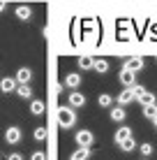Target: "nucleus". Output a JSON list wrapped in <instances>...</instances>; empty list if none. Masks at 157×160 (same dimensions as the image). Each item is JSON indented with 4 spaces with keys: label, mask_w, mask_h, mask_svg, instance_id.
<instances>
[{
    "label": "nucleus",
    "mask_w": 157,
    "mask_h": 160,
    "mask_svg": "<svg viewBox=\"0 0 157 160\" xmlns=\"http://www.w3.org/2000/svg\"><path fill=\"white\" fill-rule=\"evenodd\" d=\"M58 123H60V128H72L74 123H76V112H74L72 107H60L58 109Z\"/></svg>",
    "instance_id": "f257e3e1"
},
{
    "label": "nucleus",
    "mask_w": 157,
    "mask_h": 160,
    "mask_svg": "<svg viewBox=\"0 0 157 160\" xmlns=\"http://www.w3.org/2000/svg\"><path fill=\"white\" fill-rule=\"evenodd\" d=\"M32 137H35L37 142H44V139H46V128H44V125L35 128V132H32Z\"/></svg>",
    "instance_id": "4be33fe9"
},
{
    "label": "nucleus",
    "mask_w": 157,
    "mask_h": 160,
    "mask_svg": "<svg viewBox=\"0 0 157 160\" xmlns=\"http://www.w3.org/2000/svg\"><path fill=\"white\" fill-rule=\"evenodd\" d=\"M7 160H23V156H21V153H9Z\"/></svg>",
    "instance_id": "a878e982"
},
{
    "label": "nucleus",
    "mask_w": 157,
    "mask_h": 160,
    "mask_svg": "<svg viewBox=\"0 0 157 160\" xmlns=\"http://www.w3.org/2000/svg\"><path fill=\"white\" fill-rule=\"evenodd\" d=\"M136 100H139V102H141L143 107H145V104H155V95H153V93H148V91H143L141 95L136 98Z\"/></svg>",
    "instance_id": "f3484780"
},
{
    "label": "nucleus",
    "mask_w": 157,
    "mask_h": 160,
    "mask_svg": "<svg viewBox=\"0 0 157 160\" xmlns=\"http://www.w3.org/2000/svg\"><path fill=\"white\" fill-rule=\"evenodd\" d=\"M74 139H76V144H79V146H93L95 135H93L90 130H79L76 135H74Z\"/></svg>",
    "instance_id": "f03ea898"
},
{
    "label": "nucleus",
    "mask_w": 157,
    "mask_h": 160,
    "mask_svg": "<svg viewBox=\"0 0 157 160\" xmlns=\"http://www.w3.org/2000/svg\"><path fill=\"white\" fill-rule=\"evenodd\" d=\"M16 84H28V81L32 79V72H30V68H19L16 70Z\"/></svg>",
    "instance_id": "0eeeda50"
},
{
    "label": "nucleus",
    "mask_w": 157,
    "mask_h": 160,
    "mask_svg": "<svg viewBox=\"0 0 157 160\" xmlns=\"http://www.w3.org/2000/svg\"><path fill=\"white\" fill-rule=\"evenodd\" d=\"M79 68L81 70H93V58L90 56H81L79 58Z\"/></svg>",
    "instance_id": "412c9836"
},
{
    "label": "nucleus",
    "mask_w": 157,
    "mask_h": 160,
    "mask_svg": "<svg viewBox=\"0 0 157 160\" xmlns=\"http://www.w3.org/2000/svg\"><path fill=\"white\" fill-rule=\"evenodd\" d=\"M5 142H7V144H19L21 142V128H16V125L7 128L5 130Z\"/></svg>",
    "instance_id": "423d86ee"
},
{
    "label": "nucleus",
    "mask_w": 157,
    "mask_h": 160,
    "mask_svg": "<svg viewBox=\"0 0 157 160\" xmlns=\"http://www.w3.org/2000/svg\"><path fill=\"white\" fill-rule=\"evenodd\" d=\"M16 16H19L21 21H28L30 16H32V9L25 7V5H19V7H16Z\"/></svg>",
    "instance_id": "4468645a"
},
{
    "label": "nucleus",
    "mask_w": 157,
    "mask_h": 160,
    "mask_svg": "<svg viewBox=\"0 0 157 160\" xmlns=\"http://www.w3.org/2000/svg\"><path fill=\"white\" fill-rule=\"evenodd\" d=\"M65 86L72 88V91H74V88H79L81 86V74H76V72L67 74V77H65Z\"/></svg>",
    "instance_id": "9d476101"
},
{
    "label": "nucleus",
    "mask_w": 157,
    "mask_h": 160,
    "mask_svg": "<svg viewBox=\"0 0 157 160\" xmlns=\"http://www.w3.org/2000/svg\"><path fill=\"white\" fill-rule=\"evenodd\" d=\"M90 158V146H79L76 151L69 156V160H88Z\"/></svg>",
    "instance_id": "1a4fd4ad"
},
{
    "label": "nucleus",
    "mask_w": 157,
    "mask_h": 160,
    "mask_svg": "<svg viewBox=\"0 0 157 160\" xmlns=\"http://www.w3.org/2000/svg\"><path fill=\"white\" fill-rule=\"evenodd\" d=\"M16 86H19V84H16V79H12V77H5V79L0 81V91H2V93H14Z\"/></svg>",
    "instance_id": "6e6552de"
},
{
    "label": "nucleus",
    "mask_w": 157,
    "mask_h": 160,
    "mask_svg": "<svg viewBox=\"0 0 157 160\" xmlns=\"http://www.w3.org/2000/svg\"><path fill=\"white\" fill-rule=\"evenodd\" d=\"M125 68H127V70H132V72H139V70L143 68V58H141V56H134V58H129L127 63H125Z\"/></svg>",
    "instance_id": "9b49d317"
},
{
    "label": "nucleus",
    "mask_w": 157,
    "mask_h": 160,
    "mask_svg": "<svg viewBox=\"0 0 157 160\" xmlns=\"http://www.w3.org/2000/svg\"><path fill=\"white\" fill-rule=\"evenodd\" d=\"M2 9H5V2H0V12H2Z\"/></svg>",
    "instance_id": "bb28decb"
},
{
    "label": "nucleus",
    "mask_w": 157,
    "mask_h": 160,
    "mask_svg": "<svg viewBox=\"0 0 157 160\" xmlns=\"http://www.w3.org/2000/svg\"><path fill=\"white\" fill-rule=\"evenodd\" d=\"M134 100H136V91H134V86H125V91L118 95V104H120V107H125V104L134 102Z\"/></svg>",
    "instance_id": "7ed1b4c3"
},
{
    "label": "nucleus",
    "mask_w": 157,
    "mask_h": 160,
    "mask_svg": "<svg viewBox=\"0 0 157 160\" xmlns=\"http://www.w3.org/2000/svg\"><path fill=\"white\" fill-rule=\"evenodd\" d=\"M93 70L95 72H106V70H109V63H106L104 58H97V60H93Z\"/></svg>",
    "instance_id": "a211bd4d"
},
{
    "label": "nucleus",
    "mask_w": 157,
    "mask_h": 160,
    "mask_svg": "<svg viewBox=\"0 0 157 160\" xmlns=\"http://www.w3.org/2000/svg\"><path fill=\"white\" fill-rule=\"evenodd\" d=\"M118 146L122 148V151H132V148H136V142L132 139V137H127V139H122V142H118Z\"/></svg>",
    "instance_id": "aec40b11"
},
{
    "label": "nucleus",
    "mask_w": 157,
    "mask_h": 160,
    "mask_svg": "<svg viewBox=\"0 0 157 160\" xmlns=\"http://www.w3.org/2000/svg\"><path fill=\"white\" fill-rule=\"evenodd\" d=\"M97 104H99V107H106V109H111V104H113V98H111V95H106V93H102V95L97 98Z\"/></svg>",
    "instance_id": "6ab92c4d"
},
{
    "label": "nucleus",
    "mask_w": 157,
    "mask_h": 160,
    "mask_svg": "<svg viewBox=\"0 0 157 160\" xmlns=\"http://www.w3.org/2000/svg\"><path fill=\"white\" fill-rule=\"evenodd\" d=\"M16 95L23 98V100H32V88L28 84H19L16 86Z\"/></svg>",
    "instance_id": "f8f14e48"
},
{
    "label": "nucleus",
    "mask_w": 157,
    "mask_h": 160,
    "mask_svg": "<svg viewBox=\"0 0 157 160\" xmlns=\"http://www.w3.org/2000/svg\"><path fill=\"white\" fill-rule=\"evenodd\" d=\"M67 100H69V107L76 109V107H83V104H85V95H83V93H79L76 88H74V91L67 95Z\"/></svg>",
    "instance_id": "20e7f679"
},
{
    "label": "nucleus",
    "mask_w": 157,
    "mask_h": 160,
    "mask_svg": "<svg viewBox=\"0 0 157 160\" xmlns=\"http://www.w3.org/2000/svg\"><path fill=\"white\" fill-rule=\"evenodd\" d=\"M155 114H157V102L155 104H145V107H143V116L145 118H153Z\"/></svg>",
    "instance_id": "5701e85b"
},
{
    "label": "nucleus",
    "mask_w": 157,
    "mask_h": 160,
    "mask_svg": "<svg viewBox=\"0 0 157 160\" xmlns=\"http://www.w3.org/2000/svg\"><path fill=\"white\" fill-rule=\"evenodd\" d=\"M153 121H155V125H157V114H155V116H153Z\"/></svg>",
    "instance_id": "cd10ccee"
},
{
    "label": "nucleus",
    "mask_w": 157,
    "mask_h": 160,
    "mask_svg": "<svg viewBox=\"0 0 157 160\" xmlns=\"http://www.w3.org/2000/svg\"><path fill=\"white\" fill-rule=\"evenodd\" d=\"M139 151H141V156H143V158H148L150 153H153V144H148V142H143V144L139 146Z\"/></svg>",
    "instance_id": "b1692460"
},
{
    "label": "nucleus",
    "mask_w": 157,
    "mask_h": 160,
    "mask_svg": "<svg viewBox=\"0 0 157 160\" xmlns=\"http://www.w3.org/2000/svg\"><path fill=\"white\" fill-rule=\"evenodd\" d=\"M30 160H46V153H44V151H35V153L30 156Z\"/></svg>",
    "instance_id": "393cba45"
},
{
    "label": "nucleus",
    "mask_w": 157,
    "mask_h": 160,
    "mask_svg": "<svg viewBox=\"0 0 157 160\" xmlns=\"http://www.w3.org/2000/svg\"><path fill=\"white\" fill-rule=\"evenodd\" d=\"M30 112L35 114V116H42V114H44V102L42 100H32L30 102Z\"/></svg>",
    "instance_id": "dca6fc26"
},
{
    "label": "nucleus",
    "mask_w": 157,
    "mask_h": 160,
    "mask_svg": "<svg viewBox=\"0 0 157 160\" xmlns=\"http://www.w3.org/2000/svg\"><path fill=\"white\" fill-rule=\"evenodd\" d=\"M109 116H111V121H116V123H120V121H125L127 112H125V109H122V107H111Z\"/></svg>",
    "instance_id": "ddd939ff"
},
{
    "label": "nucleus",
    "mask_w": 157,
    "mask_h": 160,
    "mask_svg": "<svg viewBox=\"0 0 157 160\" xmlns=\"http://www.w3.org/2000/svg\"><path fill=\"white\" fill-rule=\"evenodd\" d=\"M120 84L122 86H134V84H136V72H132V70H127L125 65H122V70H120Z\"/></svg>",
    "instance_id": "39448f33"
},
{
    "label": "nucleus",
    "mask_w": 157,
    "mask_h": 160,
    "mask_svg": "<svg viewBox=\"0 0 157 160\" xmlns=\"http://www.w3.org/2000/svg\"><path fill=\"white\" fill-rule=\"evenodd\" d=\"M127 137H132V128H127V125L118 128V132H116V144H118V142H122V139H127Z\"/></svg>",
    "instance_id": "2eb2a0df"
}]
</instances>
